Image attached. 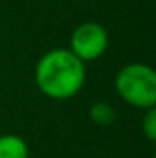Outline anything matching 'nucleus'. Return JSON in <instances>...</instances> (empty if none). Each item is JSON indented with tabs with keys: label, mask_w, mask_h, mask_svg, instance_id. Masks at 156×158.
<instances>
[{
	"label": "nucleus",
	"mask_w": 156,
	"mask_h": 158,
	"mask_svg": "<svg viewBox=\"0 0 156 158\" xmlns=\"http://www.w3.org/2000/svg\"><path fill=\"white\" fill-rule=\"evenodd\" d=\"M86 83V64L68 48H53L42 53L35 64V85L53 101L76 98Z\"/></svg>",
	"instance_id": "obj_1"
},
{
	"label": "nucleus",
	"mask_w": 156,
	"mask_h": 158,
	"mask_svg": "<svg viewBox=\"0 0 156 158\" xmlns=\"http://www.w3.org/2000/svg\"><path fill=\"white\" fill-rule=\"evenodd\" d=\"M117 96L130 107L147 110L156 107V74L149 64L129 63L114 79Z\"/></svg>",
	"instance_id": "obj_2"
},
{
	"label": "nucleus",
	"mask_w": 156,
	"mask_h": 158,
	"mask_svg": "<svg viewBox=\"0 0 156 158\" xmlns=\"http://www.w3.org/2000/svg\"><path fill=\"white\" fill-rule=\"evenodd\" d=\"M68 50L77 59H81L84 64L92 63V61H97L109 50V31H107V28L99 22H94V20L81 22L72 31Z\"/></svg>",
	"instance_id": "obj_3"
},
{
	"label": "nucleus",
	"mask_w": 156,
	"mask_h": 158,
	"mask_svg": "<svg viewBox=\"0 0 156 158\" xmlns=\"http://www.w3.org/2000/svg\"><path fill=\"white\" fill-rule=\"evenodd\" d=\"M0 158H30L28 142L15 132L2 134L0 136Z\"/></svg>",
	"instance_id": "obj_4"
},
{
	"label": "nucleus",
	"mask_w": 156,
	"mask_h": 158,
	"mask_svg": "<svg viewBox=\"0 0 156 158\" xmlns=\"http://www.w3.org/2000/svg\"><path fill=\"white\" fill-rule=\"evenodd\" d=\"M88 118L99 127H107L116 121V109L107 101H96L88 109Z\"/></svg>",
	"instance_id": "obj_5"
},
{
	"label": "nucleus",
	"mask_w": 156,
	"mask_h": 158,
	"mask_svg": "<svg viewBox=\"0 0 156 158\" xmlns=\"http://www.w3.org/2000/svg\"><path fill=\"white\" fill-rule=\"evenodd\" d=\"M142 131H143V134L149 142H156V107L143 110Z\"/></svg>",
	"instance_id": "obj_6"
}]
</instances>
